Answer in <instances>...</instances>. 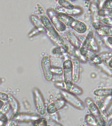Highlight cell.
I'll return each instance as SVG.
<instances>
[{
    "label": "cell",
    "mask_w": 112,
    "mask_h": 126,
    "mask_svg": "<svg viewBox=\"0 0 112 126\" xmlns=\"http://www.w3.org/2000/svg\"><path fill=\"white\" fill-rule=\"evenodd\" d=\"M40 20L44 27L45 28V33L51 41L56 46L61 47L65 43V39L59 34V32L55 29L49 18L46 15L40 16Z\"/></svg>",
    "instance_id": "1"
},
{
    "label": "cell",
    "mask_w": 112,
    "mask_h": 126,
    "mask_svg": "<svg viewBox=\"0 0 112 126\" xmlns=\"http://www.w3.org/2000/svg\"><path fill=\"white\" fill-rule=\"evenodd\" d=\"M85 104L89 109L90 114L96 119L99 126H107L106 118L102 113L96 104L90 97L85 99Z\"/></svg>",
    "instance_id": "2"
},
{
    "label": "cell",
    "mask_w": 112,
    "mask_h": 126,
    "mask_svg": "<svg viewBox=\"0 0 112 126\" xmlns=\"http://www.w3.org/2000/svg\"><path fill=\"white\" fill-rule=\"evenodd\" d=\"M34 105L40 116H44L46 113V105L45 100L39 89L34 87L32 90Z\"/></svg>",
    "instance_id": "3"
},
{
    "label": "cell",
    "mask_w": 112,
    "mask_h": 126,
    "mask_svg": "<svg viewBox=\"0 0 112 126\" xmlns=\"http://www.w3.org/2000/svg\"><path fill=\"white\" fill-rule=\"evenodd\" d=\"M62 99L65 100L66 102H68L72 106L75 107L79 110H85V103L80 99V98L74 94L68 92L67 91L61 90L60 91Z\"/></svg>",
    "instance_id": "4"
},
{
    "label": "cell",
    "mask_w": 112,
    "mask_h": 126,
    "mask_svg": "<svg viewBox=\"0 0 112 126\" xmlns=\"http://www.w3.org/2000/svg\"><path fill=\"white\" fill-rule=\"evenodd\" d=\"M81 47H84L85 49H88L95 53H99L100 50V44L95 38L94 33L92 31H90L85 37V39L82 41Z\"/></svg>",
    "instance_id": "5"
},
{
    "label": "cell",
    "mask_w": 112,
    "mask_h": 126,
    "mask_svg": "<svg viewBox=\"0 0 112 126\" xmlns=\"http://www.w3.org/2000/svg\"><path fill=\"white\" fill-rule=\"evenodd\" d=\"M47 17L52 24L55 29L59 32H63L67 30V26L59 20L57 16V13L53 9H48L46 11Z\"/></svg>",
    "instance_id": "6"
},
{
    "label": "cell",
    "mask_w": 112,
    "mask_h": 126,
    "mask_svg": "<svg viewBox=\"0 0 112 126\" xmlns=\"http://www.w3.org/2000/svg\"><path fill=\"white\" fill-rule=\"evenodd\" d=\"M41 116L39 114L34 113H26L19 112L12 116L11 120H13L16 123H33L36 120H38Z\"/></svg>",
    "instance_id": "7"
},
{
    "label": "cell",
    "mask_w": 112,
    "mask_h": 126,
    "mask_svg": "<svg viewBox=\"0 0 112 126\" xmlns=\"http://www.w3.org/2000/svg\"><path fill=\"white\" fill-rule=\"evenodd\" d=\"M99 10H100V7H99L98 3L91 2L89 5V11H90L91 19H92V24L95 30L99 29L103 25L100 22V17L99 16Z\"/></svg>",
    "instance_id": "8"
},
{
    "label": "cell",
    "mask_w": 112,
    "mask_h": 126,
    "mask_svg": "<svg viewBox=\"0 0 112 126\" xmlns=\"http://www.w3.org/2000/svg\"><path fill=\"white\" fill-rule=\"evenodd\" d=\"M72 61L70 58L64 60L63 63V81L65 84L73 83V70H72Z\"/></svg>",
    "instance_id": "9"
},
{
    "label": "cell",
    "mask_w": 112,
    "mask_h": 126,
    "mask_svg": "<svg viewBox=\"0 0 112 126\" xmlns=\"http://www.w3.org/2000/svg\"><path fill=\"white\" fill-rule=\"evenodd\" d=\"M41 66L42 71H43V74L44 78L46 81H51L53 79V76L51 74V59L48 56H44L42 59L41 61Z\"/></svg>",
    "instance_id": "10"
},
{
    "label": "cell",
    "mask_w": 112,
    "mask_h": 126,
    "mask_svg": "<svg viewBox=\"0 0 112 126\" xmlns=\"http://www.w3.org/2000/svg\"><path fill=\"white\" fill-rule=\"evenodd\" d=\"M67 26L71 28L72 29L74 30L75 32H77V33H80V34L85 33L88 29L87 24L85 22L79 20L75 19V18L73 17L71 18Z\"/></svg>",
    "instance_id": "11"
},
{
    "label": "cell",
    "mask_w": 112,
    "mask_h": 126,
    "mask_svg": "<svg viewBox=\"0 0 112 126\" xmlns=\"http://www.w3.org/2000/svg\"><path fill=\"white\" fill-rule=\"evenodd\" d=\"M66 105V102L63 99H59L54 101V102H51L46 106V112L47 114H52L53 113L57 112L59 110H61L63 108H64Z\"/></svg>",
    "instance_id": "12"
},
{
    "label": "cell",
    "mask_w": 112,
    "mask_h": 126,
    "mask_svg": "<svg viewBox=\"0 0 112 126\" xmlns=\"http://www.w3.org/2000/svg\"><path fill=\"white\" fill-rule=\"evenodd\" d=\"M71 59L72 61V70H73V83L79 81L81 76V63L75 57H73Z\"/></svg>",
    "instance_id": "13"
},
{
    "label": "cell",
    "mask_w": 112,
    "mask_h": 126,
    "mask_svg": "<svg viewBox=\"0 0 112 126\" xmlns=\"http://www.w3.org/2000/svg\"><path fill=\"white\" fill-rule=\"evenodd\" d=\"M56 12L57 13L65 14V15H67L68 16H73L81 15V14L83 13V9L79 6H75L73 9H70L59 7L57 8Z\"/></svg>",
    "instance_id": "14"
},
{
    "label": "cell",
    "mask_w": 112,
    "mask_h": 126,
    "mask_svg": "<svg viewBox=\"0 0 112 126\" xmlns=\"http://www.w3.org/2000/svg\"><path fill=\"white\" fill-rule=\"evenodd\" d=\"M7 104L9 106L10 110L11 111L13 116L15 115L19 112L20 110V104L18 100L13 95V94H8Z\"/></svg>",
    "instance_id": "15"
},
{
    "label": "cell",
    "mask_w": 112,
    "mask_h": 126,
    "mask_svg": "<svg viewBox=\"0 0 112 126\" xmlns=\"http://www.w3.org/2000/svg\"><path fill=\"white\" fill-rule=\"evenodd\" d=\"M66 36H67V41L75 49H79L81 47V44H82L81 41L73 32L70 31V30L67 31L66 33Z\"/></svg>",
    "instance_id": "16"
},
{
    "label": "cell",
    "mask_w": 112,
    "mask_h": 126,
    "mask_svg": "<svg viewBox=\"0 0 112 126\" xmlns=\"http://www.w3.org/2000/svg\"><path fill=\"white\" fill-rule=\"evenodd\" d=\"M97 35L100 37H112V27L102 25L99 29L96 30Z\"/></svg>",
    "instance_id": "17"
},
{
    "label": "cell",
    "mask_w": 112,
    "mask_h": 126,
    "mask_svg": "<svg viewBox=\"0 0 112 126\" xmlns=\"http://www.w3.org/2000/svg\"><path fill=\"white\" fill-rule=\"evenodd\" d=\"M65 91H67L75 95H81L83 93V89L75 85L74 83L71 84H65Z\"/></svg>",
    "instance_id": "18"
},
{
    "label": "cell",
    "mask_w": 112,
    "mask_h": 126,
    "mask_svg": "<svg viewBox=\"0 0 112 126\" xmlns=\"http://www.w3.org/2000/svg\"><path fill=\"white\" fill-rule=\"evenodd\" d=\"M94 94L96 96L100 97H106L112 95V88H103L97 89L94 91Z\"/></svg>",
    "instance_id": "19"
},
{
    "label": "cell",
    "mask_w": 112,
    "mask_h": 126,
    "mask_svg": "<svg viewBox=\"0 0 112 126\" xmlns=\"http://www.w3.org/2000/svg\"><path fill=\"white\" fill-rule=\"evenodd\" d=\"M30 20L31 23L33 24L34 28H44L43 24L42 23L41 20L37 15H31L30 16Z\"/></svg>",
    "instance_id": "20"
},
{
    "label": "cell",
    "mask_w": 112,
    "mask_h": 126,
    "mask_svg": "<svg viewBox=\"0 0 112 126\" xmlns=\"http://www.w3.org/2000/svg\"><path fill=\"white\" fill-rule=\"evenodd\" d=\"M73 57H75L80 63H87L89 61V60H88L87 57L81 53L79 49H75L74 53H73Z\"/></svg>",
    "instance_id": "21"
},
{
    "label": "cell",
    "mask_w": 112,
    "mask_h": 126,
    "mask_svg": "<svg viewBox=\"0 0 112 126\" xmlns=\"http://www.w3.org/2000/svg\"><path fill=\"white\" fill-rule=\"evenodd\" d=\"M85 122L89 126H99L96 119L90 114H88L85 116Z\"/></svg>",
    "instance_id": "22"
},
{
    "label": "cell",
    "mask_w": 112,
    "mask_h": 126,
    "mask_svg": "<svg viewBox=\"0 0 112 126\" xmlns=\"http://www.w3.org/2000/svg\"><path fill=\"white\" fill-rule=\"evenodd\" d=\"M45 32V28H34L33 29H32L29 32V33H28V37L31 38L39 35L40 33Z\"/></svg>",
    "instance_id": "23"
},
{
    "label": "cell",
    "mask_w": 112,
    "mask_h": 126,
    "mask_svg": "<svg viewBox=\"0 0 112 126\" xmlns=\"http://www.w3.org/2000/svg\"><path fill=\"white\" fill-rule=\"evenodd\" d=\"M98 67L101 69V70L104 72L105 74H106L107 75H108L110 76H112V69H111L108 66V64H106L105 62H102L101 64L99 65Z\"/></svg>",
    "instance_id": "24"
},
{
    "label": "cell",
    "mask_w": 112,
    "mask_h": 126,
    "mask_svg": "<svg viewBox=\"0 0 112 126\" xmlns=\"http://www.w3.org/2000/svg\"><path fill=\"white\" fill-rule=\"evenodd\" d=\"M99 16L100 18L102 17H112V10H109L102 8L100 9L98 12Z\"/></svg>",
    "instance_id": "25"
},
{
    "label": "cell",
    "mask_w": 112,
    "mask_h": 126,
    "mask_svg": "<svg viewBox=\"0 0 112 126\" xmlns=\"http://www.w3.org/2000/svg\"><path fill=\"white\" fill-rule=\"evenodd\" d=\"M58 3L61 6V7L67 9H73L75 7V5H73L71 2H69V1H66V0H59Z\"/></svg>",
    "instance_id": "26"
},
{
    "label": "cell",
    "mask_w": 112,
    "mask_h": 126,
    "mask_svg": "<svg viewBox=\"0 0 112 126\" xmlns=\"http://www.w3.org/2000/svg\"><path fill=\"white\" fill-rule=\"evenodd\" d=\"M98 55L103 62H106L112 58V51H105V52L100 53L98 54Z\"/></svg>",
    "instance_id": "27"
},
{
    "label": "cell",
    "mask_w": 112,
    "mask_h": 126,
    "mask_svg": "<svg viewBox=\"0 0 112 126\" xmlns=\"http://www.w3.org/2000/svg\"><path fill=\"white\" fill-rule=\"evenodd\" d=\"M33 126H49L47 125V122L46 119L43 117H40L38 120H36L32 123Z\"/></svg>",
    "instance_id": "28"
},
{
    "label": "cell",
    "mask_w": 112,
    "mask_h": 126,
    "mask_svg": "<svg viewBox=\"0 0 112 126\" xmlns=\"http://www.w3.org/2000/svg\"><path fill=\"white\" fill-rule=\"evenodd\" d=\"M103 115L106 118H108V120H110L112 117V100H111L110 103L109 104L108 106L107 107V108L106 109L104 112L103 113Z\"/></svg>",
    "instance_id": "29"
},
{
    "label": "cell",
    "mask_w": 112,
    "mask_h": 126,
    "mask_svg": "<svg viewBox=\"0 0 112 126\" xmlns=\"http://www.w3.org/2000/svg\"><path fill=\"white\" fill-rule=\"evenodd\" d=\"M90 61L94 64L96 65L97 66H98L99 65L101 64L103 62V61H102V59H101L100 57H99L98 54H97V53H96L92 58H90Z\"/></svg>",
    "instance_id": "30"
},
{
    "label": "cell",
    "mask_w": 112,
    "mask_h": 126,
    "mask_svg": "<svg viewBox=\"0 0 112 126\" xmlns=\"http://www.w3.org/2000/svg\"><path fill=\"white\" fill-rule=\"evenodd\" d=\"M51 74L53 76H63V68L61 67L52 66L51 69Z\"/></svg>",
    "instance_id": "31"
},
{
    "label": "cell",
    "mask_w": 112,
    "mask_h": 126,
    "mask_svg": "<svg viewBox=\"0 0 112 126\" xmlns=\"http://www.w3.org/2000/svg\"><path fill=\"white\" fill-rule=\"evenodd\" d=\"M100 22L103 25L109 26L112 27V17L100 18Z\"/></svg>",
    "instance_id": "32"
},
{
    "label": "cell",
    "mask_w": 112,
    "mask_h": 126,
    "mask_svg": "<svg viewBox=\"0 0 112 126\" xmlns=\"http://www.w3.org/2000/svg\"><path fill=\"white\" fill-rule=\"evenodd\" d=\"M54 85H55L57 88L60 89L61 90H65V83L63 81H57L54 83Z\"/></svg>",
    "instance_id": "33"
},
{
    "label": "cell",
    "mask_w": 112,
    "mask_h": 126,
    "mask_svg": "<svg viewBox=\"0 0 112 126\" xmlns=\"http://www.w3.org/2000/svg\"><path fill=\"white\" fill-rule=\"evenodd\" d=\"M102 8L106 9L112 10V0H107L104 1L103 3Z\"/></svg>",
    "instance_id": "34"
},
{
    "label": "cell",
    "mask_w": 112,
    "mask_h": 126,
    "mask_svg": "<svg viewBox=\"0 0 112 126\" xmlns=\"http://www.w3.org/2000/svg\"><path fill=\"white\" fill-rule=\"evenodd\" d=\"M50 118H51L52 121L54 122H59V115L57 112L53 113L52 114H50Z\"/></svg>",
    "instance_id": "35"
},
{
    "label": "cell",
    "mask_w": 112,
    "mask_h": 126,
    "mask_svg": "<svg viewBox=\"0 0 112 126\" xmlns=\"http://www.w3.org/2000/svg\"><path fill=\"white\" fill-rule=\"evenodd\" d=\"M8 99V94L5 93L0 91V100L3 102H7Z\"/></svg>",
    "instance_id": "36"
},
{
    "label": "cell",
    "mask_w": 112,
    "mask_h": 126,
    "mask_svg": "<svg viewBox=\"0 0 112 126\" xmlns=\"http://www.w3.org/2000/svg\"><path fill=\"white\" fill-rule=\"evenodd\" d=\"M17 126V123H16L15 121H13V120H9L6 124L4 126Z\"/></svg>",
    "instance_id": "37"
},
{
    "label": "cell",
    "mask_w": 112,
    "mask_h": 126,
    "mask_svg": "<svg viewBox=\"0 0 112 126\" xmlns=\"http://www.w3.org/2000/svg\"><path fill=\"white\" fill-rule=\"evenodd\" d=\"M37 7H38V10H39L38 12H39V13L40 14V16L43 15H45L44 8L42 7L40 4H37Z\"/></svg>",
    "instance_id": "38"
},
{
    "label": "cell",
    "mask_w": 112,
    "mask_h": 126,
    "mask_svg": "<svg viewBox=\"0 0 112 126\" xmlns=\"http://www.w3.org/2000/svg\"><path fill=\"white\" fill-rule=\"evenodd\" d=\"M106 39L108 42L109 43V44L112 46V37H106Z\"/></svg>",
    "instance_id": "39"
},
{
    "label": "cell",
    "mask_w": 112,
    "mask_h": 126,
    "mask_svg": "<svg viewBox=\"0 0 112 126\" xmlns=\"http://www.w3.org/2000/svg\"><path fill=\"white\" fill-rule=\"evenodd\" d=\"M108 66L111 69H112V59H111L110 61H109L108 63Z\"/></svg>",
    "instance_id": "40"
},
{
    "label": "cell",
    "mask_w": 112,
    "mask_h": 126,
    "mask_svg": "<svg viewBox=\"0 0 112 126\" xmlns=\"http://www.w3.org/2000/svg\"><path fill=\"white\" fill-rule=\"evenodd\" d=\"M107 126H112V117L109 120V124L107 125Z\"/></svg>",
    "instance_id": "41"
},
{
    "label": "cell",
    "mask_w": 112,
    "mask_h": 126,
    "mask_svg": "<svg viewBox=\"0 0 112 126\" xmlns=\"http://www.w3.org/2000/svg\"><path fill=\"white\" fill-rule=\"evenodd\" d=\"M54 126H63L62 124H61L59 122H54Z\"/></svg>",
    "instance_id": "42"
},
{
    "label": "cell",
    "mask_w": 112,
    "mask_h": 126,
    "mask_svg": "<svg viewBox=\"0 0 112 126\" xmlns=\"http://www.w3.org/2000/svg\"><path fill=\"white\" fill-rule=\"evenodd\" d=\"M4 105V102H3V101H1V100H0V110H1V109L2 108V107Z\"/></svg>",
    "instance_id": "43"
},
{
    "label": "cell",
    "mask_w": 112,
    "mask_h": 126,
    "mask_svg": "<svg viewBox=\"0 0 112 126\" xmlns=\"http://www.w3.org/2000/svg\"><path fill=\"white\" fill-rule=\"evenodd\" d=\"M5 124V122H3V121H1V120H0V126H4Z\"/></svg>",
    "instance_id": "44"
},
{
    "label": "cell",
    "mask_w": 112,
    "mask_h": 126,
    "mask_svg": "<svg viewBox=\"0 0 112 126\" xmlns=\"http://www.w3.org/2000/svg\"><path fill=\"white\" fill-rule=\"evenodd\" d=\"M1 83H2V79L0 78V84H1Z\"/></svg>",
    "instance_id": "45"
},
{
    "label": "cell",
    "mask_w": 112,
    "mask_h": 126,
    "mask_svg": "<svg viewBox=\"0 0 112 126\" xmlns=\"http://www.w3.org/2000/svg\"></svg>",
    "instance_id": "46"
}]
</instances>
